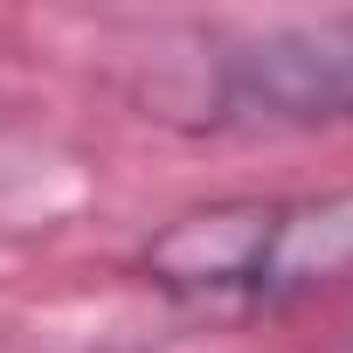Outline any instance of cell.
I'll use <instances>...</instances> for the list:
<instances>
[{
    "instance_id": "obj_2",
    "label": "cell",
    "mask_w": 353,
    "mask_h": 353,
    "mask_svg": "<svg viewBox=\"0 0 353 353\" xmlns=\"http://www.w3.org/2000/svg\"><path fill=\"white\" fill-rule=\"evenodd\" d=\"M305 215L284 201H215L145 243V277L173 298H256L291 277Z\"/></svg>"
},
{
    "instance_id": "obj_1",
    "label": "cell",
    "mask_w": 353,
    "mask_h": 353,
    "mask_svg": "<svg viewBox=\"0 0 353 353\" xmlns=\"http://www.w3.org/2000/svg\"><path fill=\"white\" fill-rule=\"evenodd\" d=\"M215 104L270 125H353V14L243 35L215 63Z\"/></svg>"
}]
</instances>
